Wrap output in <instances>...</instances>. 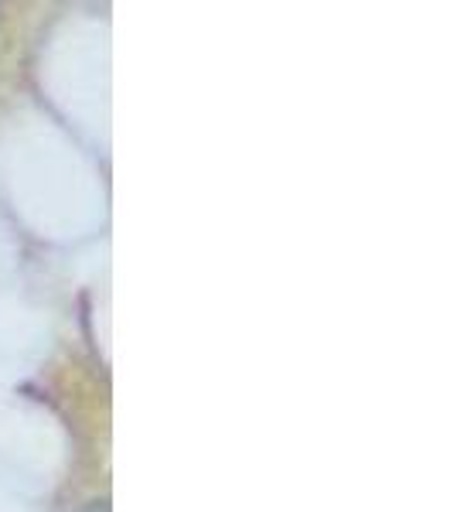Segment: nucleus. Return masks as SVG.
<instances>
[{"mask_svg":"<svg viewBox=\"0 0 454 512\" xmlns=\"http://www.w3.org/2000/svg\"><path fill=\"white\" fill-rule=\"evenodd\" d=\"M79 512H110V506H106V502H89V506H82Z\"/></svg>","mask_w":454,"mask_h":512,"instance_id":"f257e3e1","label":"nucleus"}]
</instances>
